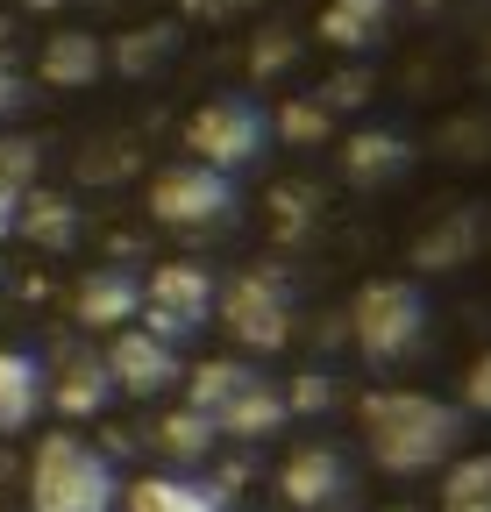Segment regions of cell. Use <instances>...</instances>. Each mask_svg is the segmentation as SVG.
Returning a JSON list of instances; mask_svg holds the SVG:
<instances>
[{"mask_svg": "<svg viewBox=\"0 0 491 512\" xmlns=\"http://www.w3.org/2000/svg\"><path fill=\"white\" fill-rule=\"evenodd\" d=\"M491 150V121H456V128H442V157L449 164H477Z\"/></svg>", "mask_w": 491, "mask_h": 512, "instance_id": "cell-29", "label": "cell"}, {"mask_svg": "<svg viewBox=\"0 0 491 512\" xmlns=\"http://www.w3.org/2000/svg\"><path fill=\"white\" fill-rule=\"evenodd\" d=\"M178 36H186L178 22H150V29H129V36H114V43H107V64H114L121 79H157L164 64L178 57Z\"/></svg>", "mask_w": 491, "mask_h": 512, "instance_id": "cell-20", "label": "cell"}, {"mask_svg": "<svg viewBox=\"0 0 491 512\" xmlns=\"http://www.w3.org/2000/svg\"><path fill=\"white\" fill-rule=\"evenodd\" d=\"M214 299H221V285H214V271L207 264H157L150 278H143V328L150 335H164L171 349H186L193 335H207L214 328Z\"/></svg>", "mask_w": 491, "mask_h": 512, "instance_id": "cell-8", "label": "cell"}, {"mask_svg": "<svg viewBox=\"0 0 491 512\" xmlns=\"http://www.w3.org/2000/svg\"><path fill=\"white\" fill-rule=\"evenodd\" d=\"M50 406V377L36 349L0 342V434H29V420Z\"/></svg>", "mask_w": 491, "mask_h": 512, "instance_id": "cell-17", "label": "cell"}, {"mask_svg": "<svg viewBox=\"0 0 491 512\" xmlns=\"http://www.w3.org/2000/svg\"><path fill=\"white\" fill-rule=\"evenodd\" d=\"M435 512H491V456H456Z\"/></svg>", "mask_w": 491, "mask_h": 512, "instance_id": "cell-22", "label": "cell"}, {"mask_svg": "<svg viewBox=\"0 0 491 512\" xmlns=\"http://www.w3.org/2000/svg\"><path fill=\"white\" fill-rule=\"evenodd\" d=\"M278 498L292 512H349L356 498V470L335 441H299L292 456L278 463Z\"/></svg>", "mask_w": 491, "mask_h": 512, "instance_id": "cell-9", "label": "cell"}, {"mask_svg": "<svg viewBox=\"0 0 491 512\" xmlns=\"http://www.w3.org/2000/svg\"><path fill=\"white\" fill-rule=\"evenodd\" d=\"M214 320L228 328L235 349H257V356L285 349V342H292V278H285L278 264L235 271V278L221 285V299H214Z\"/></svg>", "mask_w": 491, "mask_h": 512, "instance_id": "cell-5", "label": "cell"}, {"mask_svg": "<svg viewBox=\"0 0 491 512\" xmlns=\"http://www.w3.org/2000/svg\"><path fill=\"white\" fill-rule=\"evenodd\" d=\"M470 413L435 399V392H406V384H385V392L363 399V441H371V463L385 477H427L449 470L463 456Z\"/></svg>", "mask_w": 491, "mask_h": 512, "instance_id": "cell-1", "label": "cell"}, {"mask_svg": "<svg viewBox=\"0 0 491 512\" xmlns=\"http://www.w3.org/2000/svg\"><path fill=\"white\" fill-rule=\"evenodd\" d=\"M29 107V72L15 64V50H0V121H15Z\"/></svg>", "mask_w": 491, "mask_h": 512, "instance_id": "cell-30", "label": "cell"}, {"mask_svg": "<svg viewBox=\"0 0 491 512\" xmlns=\"http://www.w3.org/2000/svg\"><path fill=\"white\" fill-rule=\"evenodd\" d=\"M371 93H378V79H371V72H363V64H349V72H335V79H328V86H321L314 100H321L328 114H349V107H363V100H371Z\"/></svg>", "mask_w": 491, "mask_h": 512, "instance_id": "cell-27", "label": "cell"}, {"mask_svg": "<svg viewBox=\"0 0 491 512\" xmlns=\"http://www.w3.org/2000/svg\"><path fill=\"white\" fill-rule=\"evenodd\" d=\"M136 313H143V278L129 264H93L79 271L72 285V320L86 335H114V328H136Z\"/></svg>", "mask_w": 491, "mask_h": 512, "instance_id": "cell-11", "label": "cell"}, {"mask_svg": "<svg viewBox=\"0 0 491 512\" xmlns=\"http://www.w3.org/2000/svg\"><path fill=\"white\" fill-rule=\"evenodd\" d=\"M15 207H22V200H0V242L15 235Z\"/></svg>", "mask_w": 491, "mask_h": 512, "instance_id": "cell-33", "label": "cell"}, {"mask_svg": "<svg viewBox=\"0 0 491 512\" xmlns=\"http://www.w3.org/2000/svg\"><path fill=\"white\" fill-rule=\"evenodd\" d=\"M292 64H299V36L292 29H264L250 43V79H278V72H292Z\"/></svg>", "mask_w": 491, "mask_h": 512, "instance_id": "cell-26", "label": "cell"}, {"mask_svg": "<svg viewBox=\"0 0 491 512\" xmlns=\"http://www.w3.org/2000/svg\"><path fill=\"white\" fill-rule=\"evenodd\" d=\"M36 164H43V150L29 136H0V200H22L36 185Z\"/></svg>", "mask_w": 491, "mask_h": 512, "instance_id": "cell-25", "label": "cell"}, {"mask_svg": "<svg viewBox=\"0 0 491 512\" xmlns=\"http://www.w3.org/2000/svg\"><path fill=\"white\" fill-rule=\"evenodd\" d=\"M15 43V15H0V50H8Z\"/></svg>", "mask_w": 491, "mask_h": 512, "instance_id": "cell-34", "label": "cell"}, {"mask_svg": "<svg viewBox=\"0 0 491 512\" xmlns=\"http://www.w3.org/2000/svg\"><path fill=\"white\" fill-rule=\"evenodd\" d=\"M328 128H335V114H328L321 100H285V107L271 114V143L314 150V143H328Z\"/></svg>", "mask_w": 491, "mask_h": 512, "instance_id": "cell-23", "label": "cell"}, {"mask_svg": "<svg viewBox=\"0 0 491 512\" xmlns=\"http://www.w3.org/2000/svg\"><path fill=\"white\" fill-rule=\"evenodd\" d=\"M427 328H435V313H427V292L413 278H371L349 299V342H356L363 363H378V370L406 363L427 342Z\"/></svg>", "mask_w": 491, "mask_h": 512, "instance_id": "cell-4", "label": "cell"}, {"mask_svg": "<svg viewBox=\"0 0 491 512\" xmlns=\"http://www.w3.org/2000/svg\"><path fill=\"white\" fill-rule=\"evenodd\" d=\"M484 256V207H449L442 221H427L413 235V271L442 278V271H470Z\"/></svg>", "mask_w": 491, "mask_h": 512, "instance_id": "cell-12", "label": "cell"}, {"mask_svg": "<svg viewBox=\"0 0 491 512\" xmlns=\"http://www.w3.org/2000/svg\"><path fill=\"white\" fill-rule=\"evenodd\" d=\"M121 505V470L100 456L93 441L43 434L29 456V512H114Z\"/></svg>", "mask_w": 491, "mask_h": 512, "instance_id": "cell-3", "label": "cell"}, {"mask_svg": "<svg viewBox=\"0 0 491 512\" xmlns=\"http://www.w3.org/2000/svg\"><path fill=\"white\" fill-rule=\"evenodd\" d=\"M235 207H242L235 178L228 171H207L193 157H178V164H164L150 178V221L171 228V235H214V228L235 221Z\"/></svg>", "mask_w": 491, "mask_h": 512, "instance_id": "cell-6", "label": "cell"}, {"mask_svg": "<svg viewBox=\"0 0 491 512\" xmlns=\"http://www.w3.org/2000/svg\"><path fill=\"white\" fill-rule=\"evenodd\" d=\"M29 8H57V0H29Z\"/></svg>", "mask_w": 491, "mask_h": 512, "instance_id": "cell-35", "label": "cell"}, {"mask_svg": "<svg viewBox=\"0 0 491 512\" xmlns=\"http://www.w3.org/2000/svg\"><path fill=\"white\" fill-rule=\"evenodd\" d=\"M157 448H164L171 463H186V470H193V463H207L214 448H221V434H214L193 406H178V413H164V420H157Z\"/></svg>", "mask_w": 491, "mask_h": 512, "instance_id": "cell-21", "label": "cell"}, {"mask_svg": "<svg viewBox=\"0 0 491 512\" xmlns=\"http://www.w3.org/2000/svg\"><path fill=\"white\" fill-rule=\"evenodd\" d=\"M242 0H186V15H200V22H221V15H235Z\"/></svg>", "mask_w": 491, "mask_h": 512, "instance_id": "cell-32", "label": "cell"}, {"mask_svg": "<svg viewBox=\"0 0 491 512\" xmlns=\"http://www.w3.org/2000/svg\"><path fill=\"white\" fill-rule=\"evenodd\" d=\"M43 377H50V406L65 413V420H100L114 406V377L93 349H65V356H43Z\"/></svg>", "mask_w": 491, "mask_h": 512, "instance_id": "cell-13", "label": "cell"}, {"mask_svg": "<svg viewBox=\"0 0 491 512\" xmlns=\"http://www.w3.org/2000/svg\"><path fill=\"white\" fill-rule=\"evenodd\" d=\"M271 150V114L257 100H242V93H221L207 107L186 114V157L207 164V171H250L257 157Z\"/></svg>", "mask_w": 491, "mask_h": 512, "instance_id": "cell-7", "label": "cell"}, {"mask_svg": "<svg viewBox=\"0 0 491 512\" xmlns=\"http://www.w3.org/2000/svg\"><path fill=\"white\" fill-rule=\"evenodd\" d=\"M100 72H107V43L93 29H50L43 50H36V79L57 86V93H86Z\"/></svg>", "mask_w": 491, "mask_h": 512, "instance_id": "cell-15", "label": "cell"}, {"mask_svg": "<svg viewBox=\"0 0 491 512\" xmlns=\"http://www.w3.org/2000/svg\"><path fill=\"white\" fill-rule=\"evenodd\" d=\"M392 512H413V505H392Z\"/></svg>", "mask_w": 491, "mask_h": 512, "instance_id": "cell-36", "label": "cell"}, {"mask_svg": "<svg viewBox=\"0 0 491 512\" xmlns=\"http://www.w3.org/2000/svg\"><path fill=\"white\" fill-rule=\"evenodd\" d=\"M15 235L36 242V249H50V256H65V249H79L86 214H79L72 192H43V185H29L22 207H15Z\"/></svg>", "mask_w": 491, "mask_h": 512, "instance_id": "cell-18", "label": "cell"}, {"mask_svg": "<svg viewBox=\"0 0 491 512\" xmlns=\"http://www.w3.org/2000/svg\"><path fill=\"white\" fill-rule=\"evenodd\" d=\"M463 413H484L491 420V349L470 363V377H463Z\"/></svg>", "mask_w": 491, "mask_h": 512, "instance_id": "cell-31", "label": "cell"}, {"mask_svg": "<svg viewBox=\"0 0 491 512\" xmlns=\"http://www.w3.org/2000/svg\"><path fill=\"white\" fill-rule=\"evenodd\" d=\"M406 171H413V143L399 128H356V136H342V178L356 192H385Z\"/></svg>", "mask_w": 491, "mask_h": 512, "instance_id": "cell-14", "label": "cell"}, {"mask_svg": "<svg viewBox=\"0 0 491 512\" xmlns=\"http://www.w3.org/2000/svg\"><path fill=\"white\" fill-rule=\"evenodd\" d=\"M100 363H107L121 399H157V392H171V384L186 377V356H178L164 335H150V328H114Z\"/></svg>", "mask_w": 491, "mask_h": 512, "instance_id": "cell-10", "label": "cell"}, {"mask_svg": "<svg viewBox=\"0 0 491 512\" xmlns=\"http://www.w3.org/2000/svg\"><path fill=\"white\" fill-rule=\"evenodd\" d=\"M321 228V192L314 185H278L271 192V235L278 242H299V235H314Z\"/></svg>", "mask_w": 491, "mask_h": 512, "instance_id": "cell-24", "label": "cell"}, {"mask_svg": "<svg viewBox=\"0 0 491 512\" xmlns=\"http://www.w3.org/2000/svg\"><path fill=\"white\" fill-rule=\"evenodd\" d=\"M186 406L221 434V441H271L292 413H285V392L250 363V356H207L193 363L186 377Z\"/></svg>", "mask_w": 491, "mask_h": 512, "instance_id": "cell-2", "label": "cell"}, {"mask_svg": "<svg viewBox=\"0 0 491 512\" xmlns=\"http://www.w3.org/2000/svg\"><path fill=\"white\" fill-rule=\"evenodd\" d=\"M278 392H285V413H328L335 406V377L328 370H306V377L278 384Z\"/></svg>", "mask_w": 491, "mask_h": 512, "instance_id": "cell-28", "label": "cell"}, {"mask_svg": "<svg viewBox=\"0 0 491 512\" xmlns=\"http://www.w3.org/2000/svg\"><path fill=\"white\" fill-rule=\"evenodd\" d=\"M484 64H491V57H484Z\"/></svg>", "mask_w": 491, "mask_h": 512, "instance_id": "cell-38", "label": "cell"}, {"mask_svg": "<svg viewBox=\"0 0 491 512\" xmlns=\"http://www.w3.org/2000/svg\"><path fill=\"white\" fill-rule=\"evenodd\" d=\"M392 36V0H328L321 8V43L342 57H363Z\"/></svg>", "mask_w": 491, "mask_h": 512, "instance_id": "cell-19", "label": "cell"}, {"mask_svg": "<svg viewBox=\"0 0 491 512\" xmlns=\"http://www.w3.org/2000/svg\"><path fill=\"white\" fill-rule=\"evenodd\" d=\"M121 512H228V491L200 470H157L121 491Z\"/></svg>", "mask_w": 491, "mask_h": 512, "instance_id": "cell-16", "label": "cell"}, {"mask_svg": "<svg viewBox=\"0 0 491 512\" xmlns=\"http://www.w3.org/2000/svg\"><path fill=\"white\" fill-rule=\"evenodd\" d=\"M0 512H8V505H0Z\"/></svg>", "mask_w": 491, "mask_h": 512, "instance_id": "cell-37", "label": "cell"}]
</instances>
